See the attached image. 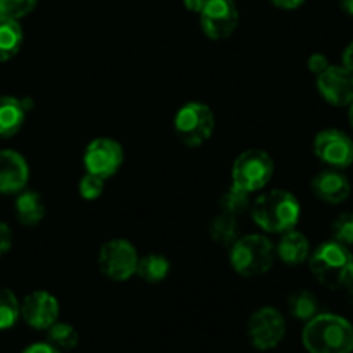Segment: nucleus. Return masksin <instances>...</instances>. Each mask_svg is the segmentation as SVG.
<instances>
[{"label": "nucleus", "mask_w": 353, "mask_h": 353, "mask_svg": "<svg viewBox=\"0 0 353 353\" xmlns=\"http://www.w3.org/2000/svg\"><path fill=\"white\" fill-rule=\"evenodd\" d=\"M314 154L333 169H345L353 164V141L341 130H323L314 140Z\"/></svg>", "instance_id": "nucleus-11"}, {"label": "nucleus", "mask_w": 353, "mask_h": 353, "mask_svg": "<svg viewBox=\"0 0 353 353\" xmlns=\"http://www.w3.org/2000/svg\"><path fill=\"white\" fill-rule=\"evenodd\" d=\"M240 12L234 0H207L200 12V26L207 38L214 41L226 40L236 31Z\"/></svg>", "instance_id": "nucleus-9"}, {"label": "nucleus", "mask_w": 353, "mask_h": 353, "mask_svg": "<svg viewBox=\"0 0 353 353\" xmlns=\"http://www.w3.org/2000/svg\"><path fill=\"white\" fill-rule=\"evenodd\" d=\"M340 6L348 16H353V0H340Z\"/></svg>", "instance_id": "nucleus-35"}, {"label": "nucleus", "mask_w": 353, "mask_h": 353, "mask_svg": "<svg viewBox=\"0 0 353 353\" xmlns=\"http://www.w3.org/2000/svg\"><path fill=\"white\" fill-rule=\"evenodd\" d=\"M276 254H278V257L285 264L299 265L302 262L309 261L310 243L305 234L293 228V230L281 234V240H279L278 247H276Z\"/></svg>", "instance_id": "nucleus-17"}, {"label": "nucleus", "mask_w": 353, "mask_h": 353, "mask_svg": "<svg viewBox=\"0 0 353 353\" xmlns=\"http://www.w3.org/2000/svg\"><path fill=\"white\" fill-rule=\"evenodd\" d=\"M288 310L295 319L299 321H310L314 316H317L319 303L314 293L307 290H299L293 293L288 300Z\"/></svg>", "instance_id": "nucleus-22"}, {"label": "nucleus", "mask_w": 353, "mask_h": 353, "mask_svg": "<svg viewBox=\"0 0 353 353\" xmlns=\"http://www.w3.org/2000/svg\"><path fill=\"white\" fill-rule=\"evenodd\" d=\"M219 205L224 214H230V216L236 217L238 214L245 212V210L248 209V205H250V193L243 192V190L231 185L230 188L223 193V196H221Z\"/></svg>", "instance_id": "nucleus-25"}, {"label": "nucleus", "mask_w": 353, "mask_h": 353, "mask_svg": "<svg viewBox=\"0 0 353 353\" xmlns=\"http://www.w3.org/2000/svg\"><path fill=\"white\" fill-rule=\"evenodd\" d=\"M171 264L162 254H148L138 259L137 276L147 283H161L168 278Z\"/></svg>", "instance_id": "nucleus-20"}, {"label": "nucleus", "mask_w": 353, "mask_h": 353, "mask_svg": "<svg viewBox=\"0 0 353 353\" xmlns=\"http://www.w3.org/2000/svg\"><path fill=\"white\" fill-rule=\"evenodd\" d=\"M345 292H347V300L353 305V283H350V285L345 288Z\"/></svg>", "instance_id": "nucleus-36"}, {"label": "nucleus", "mask_w": 353, "mask_h": 353, "mask_svg": "<svg viewBox=\"0 0 353 353\" xmlns=\"http://www.w3.org/2000/svg\"><path fill=\"white\" fill-rule=\"evenodd\" d=\"M23 28L16 19L0 16V62L16 57L23 47Z\"/></svg>", "instance_id": "nucleus-19"}, {"label": "nucleus", "mask_w": 353, "mask_h": 353, "mask_svg": "<svg viewBox=\"0 0 353 353\" xmlns=\"http://www.w3.org/2000/svg\"><path fill=\"white\" fill-rule=\"evenodd\" d=\"M38 0H0V16L21 19L37 7Z\"/></svg>", "instance_id": "nucleus-27"}, {"label": "nucleus", "mask_w": 353, "mask_h": 353, "mask_svg": "<svg viewBox=\"0 0 353 353\" xmlns=\"http://www.w3.org/2000/svg\"><path fill=\"white\" fill-rule=\"evenodd\" d=\"M103 186H105V179L100 178V176L86 172V174L79 179L78 192L85 200H97L103 193Z\"/></svg>", "instance_id": "nucleus-28"}, {"label": "nucleus", "mask_w": 353, "mask_h": 353, "mask_svg": "<svg viewBox=\"0 0 353 353\" xmlns=\"http://www.w3.org/2000/svg\"><path fill=\"white\" fill-rule=\"evenodd\" d=\"M183 3H185V7L190 10V12L200 14L203 7H205L207 0H183Z\"/></svg>", "instance_id": "nucleus-34"}, {"label": "nucleus", "mask_w": 353, "mask_h": 353, "mask_svg": "<svg viewBox=\"0 0 353 353\" xmlns=\"http://www.w3.org/2000/svg\"><path fill=\"white\" fill-rule=\"evenodd\" d=\"M10 247H12V231L6 223H0V257H3Z\"/></svg>", "instance_id": "nucleus-30"}, {"label": "nucleus", "mask_w": 353, "mask_h": 353, "mask_svg": "<svg viewBox=\"0 0 353 353\" xmlns=\"http://www.w3.org/2000/svg\"><path fill=\"white\" fill-rule=\"evenodd\" d=\"M28 109L26 100L0 97V138L14 137L24 126Z\"/></svg>", "instance_id": "nucleus-16"}, {"label": "nucleus", "mask_w": 353, "mask_h": 353, "mask_svg": "<svg viewBox=\"0 0 353 353\" xmlns=\"http://www.w3.org/2000/svg\"><path fill=\"white\" fill-rule=\"evenodd\" d=\"M343 68H347L353 74V41H350L343 50Z\"/></svg>", "instance_id": "nucleus-33"}, {"label": "nucleus", "mask_w": 353, "mask_h": 353, "mask_svg": "<svg viewBox=\"0 0 353 353\" xmlns=\"http://www.w3.org/2000/svg\"><path fill=\"white\" fill-rule=\"evenodd\" d=\"M348 121H350V126L353 130V102L350 103V110H348Z\"/></svg>", "instance_id": "nucleus-37"}, {"label": "nucleus", "mask_w": 353, "mask_h": 353, "mask_svg": "<svg viewBox=\"0 0 353 353\" xmlns=\"http://www.w3.org/2000/svg\"><path fill=\"white\" fill-rule=\"evenodd\" d=\"M300 203L286 190L262 193L252 203V219L265 233L283 234L293 230L300 219Z\"/></svg>", "instance_id": "nucleus-2"}, {"label": "nucleus", "mask_w": 353, "mask_h": 353, "mask_svg": "<svg viewBox=\"0 0 353 353\" xmlns=\"http://www.w3.org/2000/svg\"><path fill=\"white\" fill-rule=\"evenodd\" d=\"M23 353H61L55 347H52L50 343H33L26 348Z\"/></svg>", "instance_id": "nucleus-32"}, {"label": "nucleus", "mask_w": 353, "mask_h": 353, "mask_svg": "<svg viewBox=\"0 0 353 353\" xmlns=\"http://www.w3.org/2000/svg\"><path fill=\"white\" fill-rule=\"evenodd\" d=\"M312 192L323 202L338 205L350 196L352 185L345 174L338 171H323L312 179Z\"/></svg>", "instance_id": "nucleus-15"}, {"label": "nucleus", "mask_w": 353, "mask_h": 353, "mask_svg": "<svg viewBox=\"0 0 353 353\" xmlns=\"http://www.w3.org/2000/svg\"><path fill=\"white\" fill-rule=\"evenodd\" d=\"M83 162H85L86 172L109 179L123 165L124 150L119 141L112 138H95L86 145Z\"/></svg>", "instance_id": "nucleus-10"}, {"label": "nucleus", "mask_w": 353, "mask_h": 353, "mask_svg": "<svg viewBox=\"0 0 353 353\" xmlns=\"http://www.w3.org/2000/svg\"><path fill=\"white\" fill-rule=\"evenodd\" d=\"M28 179L30 168L26 159L16 150H0V193L16 195L26 188Z\"/></svg>", "instance_id": "nucleus-14"}, {"label": "nucleus", "mask_w": 353, "mask_h": 353, "mask_svg": "<svg viewBox=\"0 0 353 353\" xmlns=\"http://www.w3.org/2000/svg\"><path fill=\"white\" fill-rule=\"evenodd\" d=\"M230 262L243 278H257L274 264V247L264 234H247L231 245Z\"/></svg>", "instance_id": "nucleus-4"}, {"label": "nucleus", "mask_w": 353, "mask_h": 353, "mask_svg": "<svg viewBox=\"0 0 353 353\" xmlns=\"http://www.w3.org/2000/svg\"><path fill=\"white\" fill-rule=\"evenodd\" d=\"M286 333L285 317L278 309L262 307L255 310L247 324V334L250 343L257 350H271L283 341Z\"/></svg>", "instance_id": "nucleus-8"}, {"label": "nucleus", "mask_w": 353, "mask_h": 353, "mask_svg": "<svg viewBox=\"0 0 353 353\" xmlns=\"http://www.w3.org/2000/svg\"><path fill=\"white\" fill-rule=\"evenodd\" d=\"M21 317L34 330H48L59 317V302L45 290L30 293L21 303Z\"/></svg>", "instance_id": "nucleus-13"}, {"label": "nucleus", "mask_w": 353, "mask_h": 353, "mask_svg": "<svg viewBox=\"0 0 353 353\" xmlns=\"http://www.w3.org/2000/svg\"><path fill=\"white\" fill-rule=\"evenodd\" d=\"M331 233H333V240L338 243L345 245V247H352L353 245V214L345 212L338 217L331 226Z\"/></svg>", "instance_id": "nucleus-26"}, {"label": "nucleus", "mask_w": 353, "mask_h": 353, "mask_svg": "<svg viewBox=\"0 0 353 353\" xmlns=\"http://www.w3.org/2000/svg\"><path fill=\"white\" fill-rule=\"evenodd\" d=\"M330 61H327V57L324 54H319V52H316V54H312L309 57V61H307V68H309L310 72H314V74H321L323 71H326L327 68H330Z\"/></svg>", "instance_id": "nucleus-29"}, {"label": "nucleus", "mask_w": 353, "mask_h": 353, "mask_svg": "<svg viewBox=\"0 0 353 353\" xmlns=\"http://www.w3.org/2000/svg\"><path fill=\"white\" fill-rule=\"evenodd\" d=\"M312 276L330 290H345L353 283V254L338 241H326L309 255Z\"/></svg>", "instance_id": "nucleus-3"}, {"label": "nucleus", "mask_w": 353, "mask_h": 353, "mask_svg": "<svg viewBox=\"0 0 353 353\" xmlns=\"http://www.w3.org/2000/svg\"><path fill=\"white\" fill-rule=\"evenodd\" d=\"M274 174V161L268 152L250 148L240 154L231 169L233 186L247 193L259 192L271 181Z\"/></svg>", "instance_id": "nucleus-6"}, {"label": "nucleus", "mask_w": 353, "mask_h": 353, "mask_svg": "<svg viewBox=\"0 0 353 353\" xmlns=\"http://www.w3.org/2000/svg\"><path fill=\"white\" fill-rule=\"evenodd\" d=\"M209 234L212 241H216L221 247H231L240 238V228H238L236 217L224 212L221 216H216L210 221Z\"/></svg>", "instance_id": "nucleus-21"}, {"label": "nucleus", "mask_w": 353, "mask_h": 353, "mask_svg": "<svg viewBox=\"0 0 353 353\" xmlns=\"http://www.w3.org/2000/svg\"><path fill=\"white\" fill-rule=\"evenodd\" d=\"M317 90L327 103L347 107L353 102V74L343 65H330L317 74Z\"/></svg>", "instance_id": "nucleus-12"}, {"label": "nucleus", "mask_w": 353, "mask_h": 353, "mask_svg": "<svg viewBox=\"0 0 353 353\" xmlns=\"http://www.w3.org/2000/svg\"><path fill=\"white\" fill-rule=\"evenodd\" d=\"M216 128L212 109L202 102H188L174 116V133L183 145L196 148L209 141Z\"/></svg>", "instance_id": "nucleus-5"}, {"label": "nucleus", "mask_w": 353, "mask_h": 353, "mask_svg": "<svg viewBox=\"0 0 353 353\" xmlns=\"http://www.w3.org/2000/svg\"><path fill=\"white\" fill-rule=\"evenodd\" d=\"M47 340L57 350H72L79 343V334L71 324L54 323L48 327Z\"/></svg>", "instance_id": "nucleus-23"}, {"label": "nucleus", "mask_w": 353, "mask_h": 353, "mask_svg": "<svg viewBox=\"0 0 353 353\" xmlns=\"http://www.w3.org/2000/svg\"><path fill=\"white\" fill-rule=\"evenodd\" d=\"M138 259H140L138 252L131 241L124 238H114L100 247V272L112 281H128L137 274Z\"/></svg>", "instance_id": "nucleus-7"}, {"label": "nucleus", "mask_w": 353, "mask_h": 353, "mask_svg": "<svg viewBox=\"0 0 353 353\" xmlns=\"http://www.w3.org/2000/svg\"><path fill=\"white\" fill-rule=\"evenodd\" d=\"M302 341L309 353H352L353 326L336 314H317L307 321Z\"/></svg>", "instance_id": "nucleus-1"}, {"label": "nucleus", "mask_w": 353, "mask_h": 353, "mask_svg": "<svg viewBox=\"0 0 353 353\" xmlns=\"http://www.w3.org/2000/svg\"><path fill=\"white\" fill-rule=\"evenodd\" d=\"M21 317V303L6 286H0V331L9 330Z\"/></svg>", "instance_id": "nucleus-24"}, {"label": "nucleus", "mask_w": 353, "mask_h": 353, "mask_svg": "<svg viewBox=\"0 0 353 353\" xmlns=\"http://www.w3.org/2000/svg\"><path fill=\"white\" fill-rule=\"evenodd\" d=\"M274 7L283 10H295L305 3V0H269Z\"/></svg>", "instance_id": "nucleus-31"}, {"label": "nucleus", "mask_w": 353, "mask_h": 353, "mask_svg": "<svg viewBox=\"0 0 353 353\" xmlns=\"http://www.w3.org/2000/svg\"><path fill=\"white\" fill-rule=\"evenodd\" d=\"M16 216L23 226H37L45 217V203L40 193L33 190H23L17 193Z\"/></svg>", "instance_id": "nucleus-18"}]
</instances>
